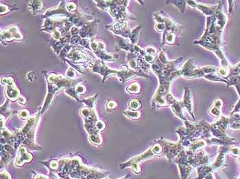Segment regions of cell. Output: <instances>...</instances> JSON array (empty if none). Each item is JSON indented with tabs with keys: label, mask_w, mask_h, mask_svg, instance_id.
<instances>
[{
	"label": "cell",
	"mask_w": 240,
	"mask_h": 179,
	"mask_svg": "<svg viewBox=\"0 0 240 179\" xmlns=\"http://www.w3.org/2000/svg\"><path fill=\"white\" fill-rule=\"evenodd\" d=\"M183 61V57H179L174 60H168L163 50L159 53L156 61L151 64V68L157 75L159 81V86L153 101L161 106L167 104V100L172 95L170 92L172 81L176 77L181 76L180 63Z\"/></svg>",
	"instance_id": "cell-1"
},
{
	"label": "cell",
	"mask_w": 240,
	"mask_h": 179,
	"mask_svg": "<svg viewBox=\"0 0 240 179\" xmlns=\"http://www.w3.org/2000/svg\"><path fill=\"white\" fill-rule=\"evenodd\" d=\"M226 21L227 17L222 11V1H218L215 14L211 17H207L204 33L200 38L194 41V44L200 45L208 50L213 51L221 60V66L224 67L230 66L221 49L222 34Z\"/></svg>",
	"instance_id": "cell-2"
},
{
	"label": "cell",
	"mask_w": 240,
	"mask_h": 179,
	"mask_svg": "<svg viewBox=\"0 0 240 179\" xmlns=\"http://www.w3.org/2000/svg\"><path fill=\"white\" fill-rule=\"evenodd\" d=\"M156 21L155 29L157 32H162L161 45H167L169 46H174L179 45V35L183 28L181 25L173 21L169 15L163 12H157L154 14Z\"/></svg>",
	"instance_id": "cell-3"
},
{
	"label": "cell",
	"mask_w": 240,
	"mask_h": 179,
	"mask_svg": "<svg viewBox=\"0 0 240 179\" xmlns=\"http://www.w3.org/2000/svg\"><path fill=\"white\" fill-rule=\"evenodd\" d=\"M194 60L189 59L181 68V76L187 79L204 78L211 73H216L217 67L213 66H205L204 67L195 66L193 64Z\"/></svg>",
	"instance_id": "cell-4"
},
{
	"label": "cell",
	"mask_w": 240,
	"mask_h": 179,
	"mask_svg": "<svg viewBox=\"0 0 240 179\" xmlns=\"http://www.w3.org/2000/svg\"><path fill=\"white\" fill-rule=\"evenodd\" d=\"M142 27L137 26L133 30L130 29L128 25L127 21H117L115 24L109 25V29L113 32V33L118 34L124 38H129L131 39V44L136 45L138 39L139 31Z\"/></svg>",
	"instance_id": "cell-5"
},
{
	"label": "cell",
	"mask_w": 240,
	"mask_h": 179,
	"mask_svg": "<svg viewBox=\"0 0 240 179\" xmlns=\"http://www.w3.org/2000/svg\"><path fill=\"white\" fill-rule=\"evenodd\" d=\"M187 4L190 7L196 8L199 11L205 15L206 17H211L215 14L217 10L218 5L216 6H206L204 4H199L195 1H187Z\"/></svg>",
	"instance_id": "cell-6"
},
{
	"label": "cell",
	"mask_w": 240,
	"mask_h": 179,
	"mask_svg": "<svg viewBox=\"0 0 240 179\" xmlns=\"http://www.w3.org/2000/svg\"><path fill=\"white\" fill-rule=\"evenodd\" d=\"M166 3H169L172 4L175 7H176L177 9L181 12L184 13L186 10V6H187V1H167Z\"/></svg>",
	"instance_id": "cell-7"
},
{
	"label": "cell",
	"mask_w": 240,
	"mask_h": 179,
	"mask_svg": "<svg viewBox=\"0 0 240 179\" xmlns=\"http://www.w3.org/2000/svg\"><path fill=\"white\" fill-rule=\"evenodd\" d=\"M126 91L133 94H139L141 92V88L138 83H133L126 88Z\"/></svg>",
	"instance_id": "cell-8"
},
{
	"label": "cell",
	"mask_w": 240,
	"mask_h": 179,
	"mask_svg": "<svg viewBox=\"0 0 240 179\" xmlns=\"http://www.w3.org/2000/svg\"><path fill=\"white\" fill-rule=\"evenodd\" d=\"M222 101L220 99H217L215 102V106L213 108L211 109V113L215 116H220V107L222 106Z\"/></svg>",
	"instance_id": "cell-9"
},
{
	"label": "cell",
	"mask_w": 240,
	"mask_h": 179,
	"mask_svg": "<svg viewBox=\"0 0 240 179\" xmlns=\"http://www.w3.org/2000/svg\"><path fill=\"white\" fill-rule=\"evenodd\" d=\"M129 105L131 107V109H137L141 107V103L138 99H133L130 101Z\"/></svg>",
	"instance_id": "cell-10"
},
{
	"label": "cell",
	"mask_w": 240,
	"mask_h": 179,
	"mask_svg": "<svg viewBox=\"0 0 240 179\" xmlns=\"http://www.w3.org/2000/svg\"><path fill=\"white\" fill-rule=\"evenodd\" d=\"M146 52L147 54L151 55H154V56H157L158 51L157 49L154 48V47H147L146 49Z\"/></svg>",
	"instance_id": "cell-11"
}]
</instances>
